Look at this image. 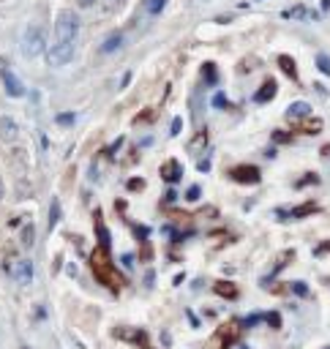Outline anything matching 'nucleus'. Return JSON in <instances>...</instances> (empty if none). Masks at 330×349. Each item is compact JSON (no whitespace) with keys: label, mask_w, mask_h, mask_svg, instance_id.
Returning <instances> with one entry per match:
<instances>
[{"label":"nucleus","mask_w":330,"mask_h":349,"mask_svg":"<svg viewBox=\"0 0 330 349\" xmlns=\"http://www.w3.org/2000/svg\"><path fill=\"white\" fill-rule=\"evenodd\" d=\"M273 139H275V142H289V134H284V131H275Z\"/></svg>","instance_id":"nucleus-28"},{"label":"nucleus","mask_w":330,"mask_h":349,"mask_svg":"<svg viewBox=\"0 0 330 349\" xmlns=\"http://www.w3.org/2000/svg\"><path fill=\"white\" fill-rule=\"evenodd\" d=\"M316 69L322 71L325 76H330V57L328 55H316Z\"/></svg>","instance_id":"nucleus-19"},{"label":"nucleus","mask_w":330,"mask_h":349,"mask_svg":"<svg viewBox=\"0 0 330 349\" xmlns=\"http://www.w3.org/2000/svg\"><path fill=\"white\" fill-rule=\"evenodd\" d=\"M76 33H79V19L74 11H60L55 19V41L57 44H74Z\"/></svg>","instance_id":"nucleus-1"},{"label":"nucleus","mask_w":330,"mask_h":349,"mask_svg":"<svg viewBox=\"0 0 330 349\" xmlns=\"http://www.w3.org/2000/svg\"><path fill=\"white\" fill-rule=\"evenodd\" d=\"M309 115H311V104L309 101H295V104H289V110H287L289 120H300V117H309Z\"/></svg>","instance_id":"nucleus-10"},{"label":"nucleus","mask_w":330,"mask_h":349,"mask_svg":"<svg viewBox=\"0 0 330 349\" xmlns=\"http://www.w3.org/2000/svg\"><path fill=\"white\" fill-rule=\"evenodd\" d=\"M278 66H281V71L289 76V79H297V66L289 55H278Z\"/></svg>","instance_id":"nucleus-12"},{"label":"nucleus","mask_w":330,"mask_h":349,"mask_svg":"<svg viewBox=\"0 0 330 349\" xmlns=\"http://www.w3.org/2000/svg\"><path fill=\"white\" fill-rule=\"evenodd\" d=\"M3 74H8V60H6V57H0V76H3Z\"/></svg>","instance_id":"nucleus-33"},{"label":"nucleus","mask_w":330,"mask_h":349,"mask_svg":"<svg viewBox=\"0 0 330 349\" xmlns=\"http://www.w3.org/2000/svg\"><path fill=\"white\" fill-rule=\"evenodd\" d=\"M33 232H36L33 224H25V229H22V246H25V248L33 246Z\"/></svg>","instance_id":"nucleus-17"},{"label":"nucleus","mask_w":330,"mask_h":349,"mask_svg":"<svg viewBox=\"0 0 330 349\" xmlns=\"http://www.w3.org/2000/svg\"><path fill=\"white\" fill-rule=\"evenodd\" d=\"M142 185H145V180H142V178H131V180H128V188H131V191H139Z\"/></svg>","instance_id":"nucleus-27"},{"label":"nucleus","mask_w":330,"mask_h":349,"mask_svg":"<svg viewBox=\"0 0 330 349\" xmlns=\"http://www.w3.org/2000/svg\"><path fill=\"white\" fill-rule=\"evenodd\" d=\"M11 276H14L17 284H22V287H25V284H30V281H33V265H30L28 259L17 262V265L11 267Z\"/></svg>","instance_id":"nucleus-5"},{"label":"nucleus","mask_w":330,"mask_h":349,"mask_svg":"<svg viewBox=\"0 0 330 349\" xmlns=\"http://www.w3.org/2000/svg\"><path fill=\"white\" fill-rule=\"evenodd\" d=\"M268 322L273 325V328H278V325H281V316L278 314H268Z\"/></svg>","instance_id":"nucleus-29"},{"label":"nucleus","mask_w":330,"mask_h":349,"mask_svg":"<svg viewBox=\"0 0 330 349\" xmlns=\"http://www.w3.org/2000/svg\"><path fill=\"white\" fill-rule=\"evenodd\" d=\"M229 178L238 180V183H257V180H259V169L251 164H243V166H235V169L229 172Z\"/></svg>","instance_id":"nucleus-4"},{"label":"nucleus","mask_w":330,"mask_h":349,"mask_svg":"<svg viewBox=\"0 0 330 349\" xmlns=\"http://www.w3.org/2000/svg\"><path fill=\"white\" fill-rule=\"evenodd\" d=\"M96 232H98V240H101V248H104V251H110V232H107V226L98 224Z\"/></svg>","instance_id":"nucleus-18"},{"label":"nucleus","mask_w":330,"mask_h":349,"mask_svg":"<svg viewBox=\"0 0 330 349\" xmlns=\"http://www.w3.org/2000/svg\"><path fill=\"white\" fill-rule=\"evenodd\" d=\"M57 221H60V202L52 199V205H49V229H55Z\"/></svg>","instance_id":"nucleus-15"},{"label":"nucleus","mask_w":330,"mask_h":349,"mask_svg":"<svg viewBox=\"0 0 330 349\" xmlns=\"http://www.w3.org/2000/svg\"><path fill=\"white\" fill-rule=\"evenodd\" d=\"M197 169H200V172H207V169H210V158H202V161H200V166H197Z\"/></svg>","instance_id":"nucleus-31"},{"label":"nucleus","mask_w":330,"mask_h":349,"mask_svg":"<svg viewBox=\"0 0 330 349\" xmlns=\"http://www.w3.org/2000/svg\"><path fill=\"white\" fill-rule=\"evenodd\" d=\"M319 251H330V243H322V246L316 248V254H319Z\"/></svg>","instance_id":"nucleus-34"},{"label":"nucleus","mask_w":330,"mask_h":349,"mask_svg":"<svg viewBox=\"0 0 330 349\" xmlns=\"http://www.w3.org/2000/svg\"><path fill=\"white\" fill-rule=\"evenodd\" d=\"M330 8V0H322V11H328Z\"/></svg>","instance_id":"nucleus-35"},{"label":"nucleus","mask_w":330,"mask_h":349,"mask_svg":"<svg viewBox=\"0 0 330 349\" xmlns=\"http://www.w3.org/2000/svg\"><path fill=\"white\" fill-rule=\"evenodd\" d=\"M3 85H6V93H8L11 98L25 96V85H22L19 79H17V76L11 74V71H8V74H3Z\"/></svg>","instance_id":"nucleus-9"},{"label":"nucleus","mask_w":330,"mask_h":349,"mask_svg":"<svg viewBox=\"0 0 330 349\" xmlns=\"http://www.w3.org/2000/svg\"><path fill=\"white\" fill-rule=\"evenodd\" d=\"M79 3V8H90V6H96L98 0H76Z\"/></svg>","instance_id":"nucleus-32"},{"label":"nucleus","mask_w":330,"mask_h":349,"mask_svg":"<svg viewBox=\"0 0 330 349\" xmlns=\"http://www.w3.org/2000/svg\"><path fill=\"white\" fill-rule=\"evenodd\" d=\"M213 107H219V110H221V107H227V98H224V96L219 93V96L213 98Z\"/></svg>","instance_id":"nucleus-30"},{"label":"nucleus","mask_w":330,"mask_h":349,"mask_svg":"<svg viewBox=\"0 0 330 349\" xmlns=\"http://www.w3.org/2000/svg\"><path fill=\"white\" fill-rule=\"evenodd\" d=\"M306 14H309V11H306L303 6H295V8H289V11H284V17H287V19H303Z\"/></svg>","instance_id":"nucleus-20"},{"label":"nucleus","mask_w":330,"mask_h":349,"mask_svg":"<svg viewBox=\"0 0 330 349\" xmlns=\"http://www.w3.org/2000/svg\"><path fill=\"white\" fill-rule=\"evenodd\" d=\"M205 76H207V82H216V66H210V63H205Z\"/></svg>","instance_id":"nucleus-25"},{"label":"nucleus","mask_w":330,"mask_h":349,"mask_svg":"<svg viewBox=\"0 0 330 349\" xmlns=\"http://www.w3.org/2000/svg\"><path fill=\"white\" fill-rule=\"evenodd\" d=\"M161 178H164L166 183H178V180L183 178V166H180L175 158H169V161L161 166Z\"/></svg>","instance_id":"nucleus-6"},{"label":"nucleus","mask_w":330,"mask_h":349,"mask_svg":"<svg viewBox=\"0 0 330 349\" xmlns=\"http://www.w3.org/2000/svg\"><path fill=\"white\" fill-rule=\"evenodd\" d=\"M22 49H25L28 57H38L44 49H47V44H44V30L38 28V25H30L28 28V33L22 38Z\"/></svg>","instance_id":"nucleus-2"},{"label":"nucleus","mask_w":330,"mask_h":349,"mask_svg":"<svg viewBox=\"0 0 330 349\" xmlns=\"http://www.w3.org/2000/svg\"><path fill=\"white\" fill-rule=\"evenodd\" d=\"M180 129H183V120H180V117H175V120H172V126H169V134H172V137H178V134H180Z\"/></svg>","instance_id":"nucleus-26"},{"label":"nucleus","mask_w":330,"mask_h":349,"mask_svg":"<svg viewBox=\"0 0 330 349\" xmlns=\"http://www.w3.org/2000/svg\"><path fill=\"white\" fill-rule=\"evenodd\" d=\"M213 292L221 294V297H227V300H235V297H238V287H235V284H229V281H216V284H213Z\"/></svg>","instance_id":"nucleus-11"},{"label":"nucleus","mask_w":330,"mask_h":349,"mask_svg":"<svg viewBox=\"0 0 330 349\" xmlns=\"http://www.w3.org/2000/svg\"><path fill=\"white\" fill-rule=\"evenodd\" d=\"M309 213H316V205H303V207H297L292 216H297V219H300V216H309Z\"/></svg>","instance_id":"nucleus-24"},{"label":"nucleus","mask_w":330,"mask_h":349,"mask_svg":"<svg viewBox=\"0 0 330 349\" xmlns=\"http://www.w3.org/2000/svg\"><path fill=\"white\" fill-rule=\"evenodd\" d=\"M74 112H63V115H57V126H74Z\"/></svg>","instance_id":"nucleus-21"},{"label":"nucleus","mask_w":330,"mask_h":349,"mask_svg":"<svg viewBox=\"0 0 330 349\" xmlns=\"http://www.w3.org/2000/svg\"><path fill=\"white\" fill-rule=\"evenodd\" d=\"M200 197H202V188H200V185H191V188L186 191V199H188V202H197Z\"/></svg>","instance_id":"nucleus-22"},{"label":"nucleus","mask_w":330,"mask_h":349,"mask_svg":"<svg viewBox=\"0 0 330 349\" xmlns=\"http://www.w3.org/2000/svg\"><path fill=\"white\" fill-rule=\"evenodd\" d=\"M3 194H6V185H3V180H0V199H3Z\"/></svg>","instance_id":"nucleus-36"},{"label":"nucleus","mask_w":330,"mask_h":349,"mask_svg":"<svg viewBox=\"0 0 330 349\" xmlns=\"http://www.w3.org/2000/svg\"><path fill=\"white\" fill-rule=\"evenodd\" d=\"M71 57H74V44H57L55 41V47L47 49V63L52 66V69L71 63Z\"/></svg>","instance_id":"nucleus-3"},{"label":"nucleus","mask_w":330,"mask_h":349,"mask_svg":"<svg viewBox=\"0 0 330 349\" xmlns=\"http://www.w3.org/2000/svg\"><path fill=\"white\" fill-rule=\"evenodd\" d=\"M166 6V0H145V8H147V14H161Z\"/></svg>","instance_id":"nucleus-16"},{"label":"nucleus","mask_w":330,"mask_h":349,"mask_svg":"<svg viewBox=\"0 0 330 349\" xmlns=\"http://www.w3.org/2000/svg\"><path fill=\"white\" fill-rule=\"evenodd\" d=\"M275 90H278V85H275V79H265V82H262V88L257 90L254 93V101L257 104H268L270 98L275 96Z\"/></svg>","instance_id":"nucleus-8"},{"label":"nucleus","mask_w":330,"mask_h":349,"mask_svg":"<svg viewBox=\"0 0 330 349\" xmlns=\"http://www.w3.org/2000/svg\"><path fill=\"white\" fill-rule=\"evenodd\" d=\"M19 137V126L11 120V117H0V139H6V142H14V139Z\"/></svg>","instance_id":"nucleus-7"},{"label":"nucleus","mask_w":330,"mask_h":349,"mask_svg":"<svg viewBox=\"0 0 330 349\" xmlns=\"http://www.w3.org/2000/svg\"><path fill=\"white\" fill-rule=\"evenodd\" d=\"M120 44H123V36L115 33V36H110V38H107V41L101 44V52H104V55H110V52H115V49L120 47Z\"/></svg>","instance_id":"nucleus-14"},{"label":"nucleus","mask_w":330,"mask_h":349,"mask_svg":"<svg viewBox=\"0 0 330 349\" xmlns=\"http://www.w3.org/2000/svg\"><path fill=\"white\" fill-rule=\"evenodd\" d=\"M205 145H207V134H205V131H200V134H197V137L188 142V153H191V156H197V153H202V147H205Z\"/></svg>","instance_id":"nucleus-13"},{"label":"nucleus","mask_w":330,"mask_h":349,"mask_svg":"<svg viewBox=\"0 0 330 349\" xmlns=\"http://www.w3.org/2000/svg\"><path fill=\"white\" fill-rule=\"evenodd\" d=\"M292 292L300 294V297H306V294H309V287H306L303 281H295V284H292Z\"/></svg>","instance_id":"nucleus-23"}]
</instances>
